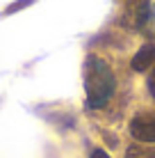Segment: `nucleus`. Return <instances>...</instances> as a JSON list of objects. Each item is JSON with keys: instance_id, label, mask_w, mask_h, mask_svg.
I'll return each mask as SVG.
<instances>
[{"instance_id": "nucleus-5", "label": "nucleus", "mask_w": 155, "mask_h": 158, "mask_svg": "<svg viewBox=\"0 0 155 158\" xmlns=\"http://www.w3.org/2000/svg\"><path fill=\"white\" fill-rule=\"evenodd\" d=\"M126 7H128V14L135 16V21L151 7V0H126Z\"/></svg>"}, {"instance_id": "nucleus-8", "label": "nucleus", "mask_w": 155, "mask_h": 158, "mask_svg": "<svg viewBox=\"0 0 155 158\" xmlns=\"http://www.w3.org/2000/svg\"><path fill=\"white\" fill-rule=\"evenodd\" d=\"M30 2H32V0H21V2H16V5H12V7L7 9V14H12L14 9H18V7H25V5H30Z\"/></svg>"}, {"instance_id": "nucleus-6", "label": "nucleus", "mask_w": 155, "mask_h": 158, "mask_svg": "<svg viewBox=\"0 0 155 158\" xmlns=\"http://www.w3.org/2000/svg\"><path fill=\"white\" fill-rule=\"evenodd\" d=\"M126 158H155V154L146 151V149H139V147H130L126 151Z\"/></svg>"}, {"instance_id": "nucleus-3", "label": "nucleus", "mask_w": 155, "mask_h": 158, "mask_svg": "<svg viewBox=\"0 0 155 158\" xmlns=\"http://www.w3.org/2000/svg\"><path fill=\"white\" fill-rule=\"evenodd\" d=\"M130 67H132V71H139V73L146 71V69H151V67H155V41L144 44L139 51L135 53Z\"/></svg>"}, {"instance_id": "nucleus-4", "label": "nucleus", "mask_w": 155, "mask_h": 158, "mask_svg": "<svg viewBox=\"0 0 155 158\" xmlns=\"http://www.w3.org/2000/svg\"><path fill=\"white\" fill-rule=\"evenodd\" d=\"M135 23H137V28H139V32H144V37L155 39V5H151Z\"/></svg>"}, {"instance_id": "nucleus-9", "label": "nucleus", "mask_w": 155, "mask_h": 158, "mask_svg": "<svg viewBox=\"0 0 155 158\" xmlns=\"http://www.w3.org/2000/svg\"><path fill=\"white\" fill-rule=\"evenodd\" d=\"M91 158H110L107 151H103V149H94L91 151Z\"/></svg>"}, {"instance_id": "nucleus-2", "label": "nucleus", "mask_w": 155, "mask_h": 158, "mask_svg": "<svg viewBox=\"0 0 155 158\" xmlns=\"http://www.w3.org/2000/svg\"><path fill=\"white\" fill-rule=\"evenodd\" d=\"M130 135L137 142L155 144V112H139L130 119Z\"/></svg>"}, {"instance_id": "nucleus-1", "label": "nucleus", "mask_w": 155, "mask_h": 158, "mask_svg": "<svg viewBox=\"0 0 155 158\" xmlns=\"http://www.w3.org/2000/svg\"><path fill=\"white\" fill-rule=\"evenodd\" d=\"M116 78L114 71L103 57L87 55L84 60V94H87V106L91 110L105 108L110 99L114 96Z\"/></svg>"}, {"instance_id": "nucleus-7", "label": "nucleus", "mask_w": 155, "mask_h": 158, "mask_svg": "<svg viewBox=\"0 0 155 158\" xmlns=\"http://www.w3.org/2000/svg\"><path fill=\"white\" fill-rule=\"evenodd\" d=\"M146 85H148V92H151V96L155 99V67H153V71L148 73V80H146Z\"/></svg>"}]
</instances>
